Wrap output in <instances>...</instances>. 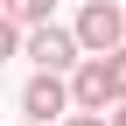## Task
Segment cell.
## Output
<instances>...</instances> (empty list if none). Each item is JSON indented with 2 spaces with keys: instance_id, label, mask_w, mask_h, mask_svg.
Wrapping results in <instances>:
<instances>
[{
  "instance_id": "5b68a950",
  "label": "cell",
  "mask_w": 126,
  "mask_h": 126,
  "mask_svg": "<svg viewBox=\"0 0 126 126\" xmlns=\"http://www.w3.org/2000/svg\"><path fill=\"white\" fill-rule=\"evenodd\" d=\"M49 7H56V0H0V14H7L14 28H35V21H49Z\"/></svg>"
},
{
  "instance_id": "30bf717a",
  "label": "cell",
  "mask_w": 126,
  "mask_h": 126,
  "mask_svg": "<svg viewBox=\"0 0 126 126\" xmlns=\"http://www.w3.org/2000/svg\"><path fill=\"white\" fill-rule=\"evenodd\" d=\"M119 21H126V7H119Z\"/></svg>"
},
{
  "instance_id": "277c9868",
  "label": "cell",
  "mask_w": 126,
  "mask_h": 126,
  "mask_svg": "<svg viewBox=\"0 0 126 126\" xmlns=\"http://www.w3.org/2000/svg\"><path fill=\"white\" fill-rule=\"evenodd\" d=\"M21 112L35 119V126H56L63 112H70V91H63V77H49V70H35L21 84Z\"/></svg>"
},
{
  "instance_id": "9c48e42d",
  "label": "cell",
  "mask_w": 126,
  "mask_h": 126,
  "mask_svg": "<svg viewBox=\"0 0 126 126\" xmlns=\"http://www.w3.org/2000/svg\"><path fill=\"white\" fill-rule=\"evenodd\" d=\"M105 126H126V98H119V105H112V112H105Z\"/></svg>"
},
{
  "instance_id": "7a4b0ae2",
  "label": "cell",
  "mask_w": 126,
  "mask_h": 126,
  "mask_svg": "<svg viewBox=\"0 0 126 126\" xmlns=\"http://www.w3.org/2000/svg\"><path fill=\"white\" fill-rule=\"evenodd\" d=\"M77 49L84 56H105V49H119L126 42V21H119V0H84V7H77Z\"/></svg>"
},
{
  "instance_id": "ba28073f",
  "label": "cell",
  "mask_w": 126,
  "mask_h": 126,
  "mask_svg": "<svg viewBox=\"0 0 126 126\" xmlns=\"http://www.w3.org/2000/svg\"><path fill=\"white\" fill-rule=\"evenodd\" d=\"M63 126H105V112H63Z\"/></svg>"
},
{
  "instance_id": "8fae6325",
  "label": "cell",
  "mask_w": 126,
  "mask_h": 126,
  "mask_svg": "<svg viewBox=\"0 0 126 126\" xmlns=\"http://www.w3.org/2000/svg\"><path fill=\"white\" fill-rule=\"evenodd\" d=\"M21 126H35V119H21Z\"/></svg>"
},
{
  "instance_id": "8992f818",
  "label": "cell",
  "mask_w": 126,
  "mask_h": 126,
  "mask_svg": "<svg viewBox=\"0 0 126 126\" xmlns=\"http://www.w3.org/2000/svg\"><path fill=\"white\" fill-rule=\"evenodd\" d=\"M105 77H112V105H119V98H126V42L105 49Z\"/></svg>"
},
{
  "instance_id": "52a82bcc",
  "label": "cell",
  "mask_w": 126,
  "mask_h": 126,
  "mask_svg": "<svg viewBox=\"0 0 126 126\" xmlns=\"http://www.w3.org/2000/svg\"><path fill=\"white\" fill-rule=\"evenodd\" d=\"M7 56H21V28H14L7 14H0V63H7Z\"/></svg>"
},
{
  "instance_id": "6da1fadb",
  "label": "cell",
  "mask_w": 126,
  "mask_h": 126,
  "mask_svg": "<svg viewBox=\"0 0 126 126\" xmlns=\"http://www.w3.org/2000/svg\"><path fill=\"white\" fill-rule=\"evenodd\" d=\"M21 56L35 63V70L63 77V70H70L84 49H77V35H70V28H56V21H35V28H21Z\"/></svg>"
},
{
  "instance_id": "3957f363",
  "label": "cell",
  "mask_w": 126,
  "mask_h": 126,
  "mask_svg": "<svg viewBox=\"0 0 126 126\" xmlns=\"http://www.w3.org/2000/svg\"><path fill=\"white\" fill-rule=\"evenodd\" d=\"M63 91H70V112H112V77H105V56H77L63 70Z\"/></svg>"
}]
</instances>
